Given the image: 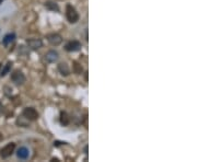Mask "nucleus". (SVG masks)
Instances as JSON below:
<instances>
[{
  "label": "nucleus",
  "mask_w": 197,
  "mask_h": 162,
  "mask_svg": "<svg viewBox=\"0 0 197 162\" xmlns=\"http://www.w3.org/2000/svg\"><path fill=\"white\" fill-rule=\"evenodd\" d=\"M66 17L70 23H76L79 20L78 12L71 5H67V7H66Z\"/></svg>",
  "instance_id": "f257e3e1"
},
{
  "label": "nucleus",
  "mask_w": 197,
  "mask_h": 162,
  "mask_svg": "<svg viewBox=\"0 0 197 162\" xmlns=\"http://www.w3.org/2000/svg\"><path fill=\"white\" fill-rule=\"evenodd\" d=\"M72 68H74V72L77 73V75H81V72H82V67H81L80 64H78L77 61H74V66H72Z\"/></svg>",
  "instance_id": "4468645a"
},
{
  "label": "nucleus",
  "mask_w": 197,
  "mask_h": 162,
  "mask_svg": "<svg viewBox=\"0 0 197 162\" xmlns=\"http://www.w3.org/2000/svg\"><path fill=\"white\" fill-rule=\"evenodd\" d=\"M11 80L16 85H23V83L25 82V76L22 71L16 70L13 71V73L11 75Z\"/></svg>",
  "instance_id": "7ed1b4c3"
},
{
  "label": "nucleus",
  "mask_w": 197,
  "mask_h": 162,
  "mask_svg": "<svg viewBox=\"0 0 197 162\" xmlns=\"http://www.w3.org/2000/svg\"><path fill=\"white\" fill-rule=\"evenodd\" d=\"M14 38H16V34H14V33H9V34H7V35H6L5 37H3L2 44L5 45V46H8V45H9L10 43L13 42Z\"/></svg>",
  "instance_id": "f8f14e48"
},
{
  "label": "nucleus",
  "mask_w": 197,
  "mask_h": 162,
  "mask_svg": "<svg viewBox=\"0 0 197 162\" xmlns=\"http://www.w3.org/2000/svg\"><path fill=\"white\" fill-rule=\"evenodd\" d=\"M11 66H12V62H8V64L5 66V68H3L2 70L0 71V76H1V77H5V76L10 71V69H11Z\"/></svg>",
  "instance_id": "2eb2a0df"
},
{
  "label": "nucleus",
  "mask_w": 197,
  "mask_h": 162,
  "mask_svg": "<svg viewBox=\"0 0 197 162\" xmlns=\"http://www.w3.org/2000/svg\"><path fill=\"white\" fill-rule=\"evenodd\" d=\"M17 155H18V158H20V159L22 160L27 159V157H29V150H27V148H25V147H21V148H19L18 152H17Z\"/></svg>",
  "instance_id": "9d476101"
},
{
  "label": "nucleus",
  "mask_w": 197,
  "mask_h": 162,
  "mask_svg": "<svg viewBox=\"0 0 197 162\" xmlns=\"http://www.w3.org/2000/svg\"><path fill=\"white\" fill-rule=\"evenodd\" d=\"M81 47H82V45H81L80 42H78V41H71V42L66 44L65 49L67 52H77L79 51Z\"/></svg>",
  "instance_id": "0eeeda50"
},
{
  "label": "nucleus",
  "mask_w": 197,
  "mask_h": 162,
  "mask_svg": "<svg viewBox=\"0 0 197 162\" xmlns=\"http://www.w3.org/2000/svg\"><path fill=\"white\" fill-rule=\"evenodd\" d=\"M2 139H3V136L0 134V141H2Z\"/></svg>",
  "instance_id": "dca6fc26"
},
{
  "label": "nucleus",
  "mask_w": 197,
  "mask_h": 162,
  "mask_svg": "<svg viewBox=\"0 0 197 162\" xmlns=\"http://www.w3.org/2000/svg\"><path fill=\"white\" fill-rule=\"evenodd\" d=\"M23 116L29 120H36L38 118V113L33 107H26L23 111Z\"/></svg>",
  "instance_id": "20e7f679"
},
{
  "label": "nucleus",
  "mask_w": 197,
  "mask_h": 162,
  "mask_svg": "<svg viewBox=\"0 0 197 162\" xmlns=\"http://www.w3.org/2000/svg\"><path fill=\"white\" fill-rule=\"evenodd\" d=\"M26 44L32 49H38L43 46V42L41 38H29L26 41Z\"/></svg>",
  "instance_id": "423d86ee"
},
{
  "label": "nucleus",
  "mask_w": 197,
  "mask_h": 162,
  "mask_svg": "<svg viewBox=\"0 0 197 162\" xmlns=\"http://www.w3.org/2000/svg\"><path fill=\"white\" fill-rule=\"evenodd\" d=\"M1 67H2V65H1V64H0V68H1Z\"/></svg>",
  "instance_id": "6ab92c4d"
},
{
  "label": "nucleus",
  "mask_w": 197,
  "mask_h": 162,
  "mask_svg": "<svg viewBox=\"0 0 197 162\" xmlns=\"http://www.w3.org/2000/svg\"><path fill=\"white\" fill-rule=\"evenodd\" d=\"M58 70L63 76H68L70 73V69L66 62H60V64L58 65Z\"/></svg>",
  "instance_id": "1a4fd4ad"
},
{
  "label": "nucleus",
  "mask_w": 197,
  "mask_h": 162,
  "mask_svg": "<svg viewBox=\"0 0 197 162\" xmlns=\"http://www.w3.org/2000/svg\"><path fill=\"white\" fill-rule=\"evenodd\" d=\"M58 53H57L56 51H49L46 53V55H45V59H46V61L48 62H55L57 61V59H58Z\"/></svg>",
  "instance_id": "6e6552de"
},
{
  "label": "nucleus",
  "mask_w": 197,
  "mask_h": 162,
  "mask_svg": "<svg viewBox=\"0 0 197 162\" xmlns=\"http://www.w3.org/2000/svg\"><path fill=\"white\" fill-rule=\"evenodd\" d=\"M45 8L48 9V10H50V11H59L58 5L55 3L54 1H50V0H48V1L45 2Z\"/></svg>",
  "instance_id": "9b49d317"
},
{
  "label": "nucleus",
  "mask_w": 197,
  "mask_h": 162,
  "mask_svg": "<svg viewBox=\"0 0 197 162\" xmlns=\"http://www.w3.org/2000/svg\"><path fill=\"white\" fill-rule=\"evenodd\" d=\"M2 1H5V0H0V5H1V3H2Z\"/></svg>",
  "instance_id": "a211bd4d"
},
{
  "label": "nucleus",
  "mask_w": 197,
  "mask_h": 162,
  "mask_svg": "<svg viewBox=\"0 0 197 162\" xmlns=\"http://www.w3.org/2000/svg\"><path fill=\"white\" fill-rule=\"evenodd\" d=\"M47 41H48L53 46H58V45H60L61 42H63V38H61V36L59 35V34L52 33L47 35Z\"/></svg>",
  "instance_id": "39448f33"
},
{
  "label": "nucleus",
  "mask_w": 197,
  "mask_h": 162,
  "mask_svg": "<svg viewBox=\"0 0 197 162\" xmlns=\"http://www.w3.org/2000/svg\"><path fill=\"white\" fill-rule=\"evenodd\" d=\"M14 149H16V144L14 142H10V144H8L7 146H5L1 149L0 155H1V157L3 159H7V158H9L14 152Z\"/></svg>",
  "instance_id": "f03ea898"
},
{
  "label": "nucleus",
  "mask_w": 197,
  "mask_h": 162,
  "mask_svg": "<svg viewBox=\"0 0 197 162\" xmlns=\"http://www.w3.org/2000/svg\"><path fill=\"white\" fill-rule=\"evenodd\" d=\"M70 122V118L66 112H61L60 113V123L63 125H68Z\"/></svg>",
  "instance_id": "ddd939ff"
},
{
  "label": "nucleus",
  "mask_w": 197,
  "mask_h": 162,
  "mask_svg": "<svg viewBox=\"0 0 197 162\" xmlns=\"http://www.w3.org/2000/svg\"><path fill=\"white\" fill-rule=\"evenodd\" d=\"M1 110H2V104L0 103V112H1Z\"/></svg>",
  "instance_id": "f3484780"
}]
</instances>
